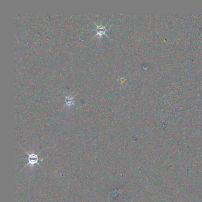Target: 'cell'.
Returning a JSON list of instances; mask_svg holds the SVG:
<instances>
[{
    "mask_svg": "<svg viewBox=\"0 0 202 202\" xmlns=\"http://www.w3.org/2000/svg\"><path fill=\"white\" fill-rule=\"evenodd\" d=\"M94 25H96L97 27V29H96V34L94 36H98L99 37V39H101L102 36L104 35H105L106 32L108 30V29L106 28V26H104V25H98L96 23H94Z\"/></svg>",
    "mask_w": 202,
    "mask_h": 202,
    "instance_id": "cell-1",
    "label": "cell"
},
{
    "mask_svg": "<svg viewBox=\"0 0 202 202\" xmlns=\"http://www.w3.org/2000/svg\"><path fill=\"white\" fill-rule=\"evenodd\" d=\"M28 155H29V158H28L29 163L28 164L30 165V167H34L35 165L37 163V162L39 161L38 156L35 154H28Z\"/></svg>",
    "mask_w": 202,
    "mask_h": 202,
    "instance_id": "cell-2",
    "label": "cell"
},
{
    "mask_svg": "<svg viewBox=\"0 0 202 202\" xmlns=\"http://www.w3.org/2000/svg\"><path fill=\"white\" fill-rule=\"evenodd\" d=\"M75 103L74 97L70 95L65 96V105L67 107H70L71 105H74Z\"/></svg>",
    "mask_w": 202,
    "mask_h": 202,
    "instance_id": "cell-3",
    "label": "cell"
}]
</instances>
